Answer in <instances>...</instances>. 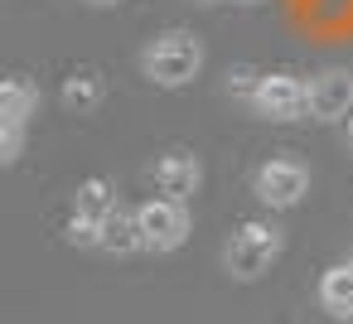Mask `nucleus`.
<instances>
[{"mask_svg": "<svg viewBox=\"0 0 353 324\" xmlns=\"http://www.w3.org/2000/svg\"><path fill=\"white\" fill-rule=\"evenodd\" d=\"M141 73H145L155 88H165V92L189 88V83L203 73V39L189 34V30H165V34H155V39L141 49Z\"/></svg>", "mask_w": 353, "mask_h": 324, "instance_id": "nucleus-1", "label": "nucleus"}, {"mask_svg": "<svg viewBox=\"0 0 353 324\" xmlns=\"http://www.w3.org/2000/svg\"><path fill=\"white\" fill-rule=\"evenodd\" d=\"M281 256V227L271 223H242L228 247H223V266L232 281H261Z\"/></svg>", "mask_w": 353, "mask_h": 324, "instance_id": "nucleus-2", "label": "nucleus"}, {"mask_svg": "<svg viewBox=\"0 0 353 324\" xmlns=\"http://www.w3.org/2000/svg\"><path fill=\"white\" fill-rule=\"evenodd\" d=\"M247 107L266 121H300L310 117V83L295 73H261L247 88Z\"/></svg>", "mask_w": 353, "mask_h": 324, "instance_id": "nucleus-3", "label": "nucleus"}, {"mask_svg": "<svg viewBox=\"0 0 353 324\" xmlns=\"http://www.w3.org/2000/svg\"><path fill=\"white\" fill-rule=\"evenodd\" d=\"M117 184L107 174H92L73 194V218H68V242L73 247H102V223L117 213Z\"/></svg>", "mask_w": 353, "mask_h": 324, "instance_id": "nucleus-4", "label": "nucleus"}, {"mask_svg": "<svg viewBox=\"0 0 353 324\" xmlns=\"http://www.w3.org/2000/svg\"><path fill=\"white\" fill-rule=\"evenodd\" d=\"M136 223H141V252H174V247L189 242V227H194L189 203L184 199H170V194L145 199L136 208Z\"/></svg>", "mask_w": 353, "mask_h": 324, "instance_id": "nucleus-5", "label": "nucleus"}, {"mask_svg": "<svg viewBox=\"0 0 353 324\" xmlns=\"http://www.w3.org/2000/svg\"><path fill=\"white\" fill-rule=\"evenodd\" d=\"M252 194H256L266 208H295V203L310 194V170H305V160H295V155H271V160L252 174Z\"/></svg>", "mask_w": 353, "mask_h": 324, "instance_id": "nucleus-6", "label": "nucleus"}, {"mask_svg": "<svg viewBox=\"0 0 353 324\" xmlns=\"http://www.w3.org/2000/svg\"><path fill=\"white\" fill-rule=\"evenodd\" d=\"M353 117V73L324 68L310 78V121H348Z\"/></svg>", "mask_w": 353, "mask_h": 324, "instance_id": "nucleus-7", "label": "nucleus"}, {"mask_svg": "<svg viewBox=\"0 0 353 324\" xmlns=\"http://www.w3.org/2000/svg\"><path fill=\"white\" fill-rule=\"evenodd\" d=\"M155 184H160V194H170V199H189V194H199V184H203V165H199V155H189V150H170V155H160V160H155Z\"/></svg>", "mask_w": 353, "mask_h": 324, "instance_id": "nucleus-8", "label": "nucleus"}, {"mask_svg": "<svg viewBox=\"0 0 353 324\" xmlns=\"http://www.w3.org/2000/svg\"><path fill=\"white\" fill-rule=\"evenodd\" d=\"M314 295H319V310H324V314L353 324V261H334V266H324Z\"/></svg>", "mask_w": 353, "mask_h": 324, "instance_id": "nucleus-9", "label": "nucleus"}, {"mask_svg": "<svg viewBox=\"0 0 353 324\" xmlns=\"http://www.w3.org/2000/svg\"><path fill=\"white\" fill-rule=\"evenodd\" d=\"M39 112V88L30 83V78H6L0 83V121H15V126H25L30 117Z\"/></svg>", "mask_w": 353, "mask_h": 324, "instance_id": "nucleus-10", "label": "nucleus"}, {"mask_svg": "<svg viewBox=\"0 0 353 324\" xmlns=\"http://www.w3.org/2000/svg\"><path fill=\"white\" fill-rule=\"evenodd\" d=\"M102 252H112V256L141 252V223H136V208H131V213L117 208V213L102 223Z\"/></svg>", "mask_w": 353, "mask_h": 324, "instance_id": "nucleus-11", "label": "nucleus"}, {"mask_svg": "<svg viewBox=\"0 0 353 324\" xmlns=\"http://www.w3.org/2000/svg\"><path fill=\"white\" fill-rule=\"evenodd\" d=\"M102 97H107V88H102V78H97L92 68H83V73L63 78V107H68V112L88 117V112H97V107H102Z\"/></svg>", "mask_w": 353, "mask_h": 324, "instance_id": "nucleus-12", "label": "nucleus"}, {"mask_svg": "<svg viewBox=\"0 0 353 324\" xmlns=\"http://www.w3.org/2000/svg\"><path fill=\"white\" fill-rule=\"evenodd\" d=\"M20 145H25V126L0 121V165H15L20 160Z\"/></svg>", "mask_w": 353, "mask_h": 324, "instance_id": "nucleus-13", "label": "nucleus"}, {"mask_svg": "<svg viewBox=\"0 0 353 324\" xmlns=\"http://www.w3.org/2000/svg\"><path fill=\"white\" fill-rule=\"evenodd\" d=\"M208 6H261V0H208Z\"/></svg>", "mask_w": 353, "mask_h": 324, "instance_id": "nucleus-14", "label": "nucleus"}, {"mask_svg": "<svg viewBox=\"0 0 353 324\" xmlns=\"http://www.w3.org/2000/svg\"><path fill=\"white\" fill-rule=\"evenodd\" d=\"M88 6H121V0H88Z\"/></svg>", "mask_w": 353, "mask_h": 324, "instance_id": "nucleus-15", "label": "nucleus"}, {"mask_svg": "<svg viewBox=\"0 0 353 324\" xmlns=\"http://www.w3.org/2000/svg\"><path fill=\"white\" fill-rule=\"evenodd\" d=\"M348 145H353V117H348Z\"/></svg>", "mask_w": 353, "mask_h": 324, "instance_id": "nucleus-16", "label": "nucleus"}, {"mask_svg": "<svg viewBox=\"0 0 353 324\" xmlns=\"http://www.w3.org/2000/svg\"><path fill=\"white\" fill-rule=\"evenodd\" d=\"M348 261H353V256H348Z\"/></svg>", "mask_w": 353, "mask_h": 324, "instance_id": "nucleus-17", "label": "nucleus"}]
</instances>
